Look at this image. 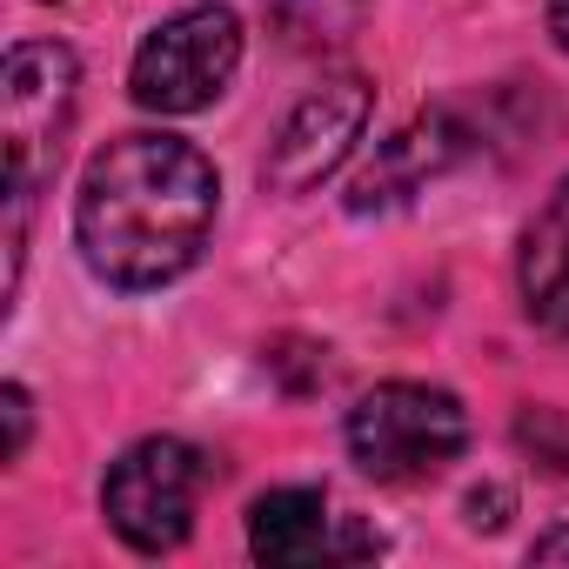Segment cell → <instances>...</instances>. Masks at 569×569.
Instances as JSON below:
<instances>
[{"mask_svg":"<svg viewBox=\"0 0 569 569\" xmlns=\"http://www.w3.org/2000/svg\"><path fill=\"white\" fill-rule=\"evenodd\" d=\"M214 208H221V181L194 141L121 134L81 174L74 241L88 268L114 289H161L201 261L214 234Z\"/></svg>","mask_w":569,"mask_h":569,"instance_id":"1","label":"cell"},{"mask_svg":"<svg viewBox=\"0 0 569 569\" xmlns=\"http://www.w3.org/2000/svg\"><path fill=\"white\" fill-rule=\"evenodd\" d=\"M469 449V409L429 382H382L349 409V456L376 482H429Z\"/></svg>","mask_w":569,"mask_h":569,"instance_id":"2","label":"cell"},{"mask_svg":"<svg viewBox=\"0 0 569 569\" xmlns=\"http://www.w3.org/2000/svg\"><path fill=\"white\" fill-rule=\"evenodd\" d=\"M81 68L54 41H21L8 54V88H0V161H8V208H34V188L61 161V134L74 121Z\"/></svg>","mask_w":569,"mask_h":569,"instance_id":"3","label":"cell"},{"mask_svg":"<svg viewBox=\"0 0 569 569\" xmlns=\"http://www.w3.org/2000/svg\"><path fill=\"white\" fill-rule=\"evenodd\" d=\"M201 489H208V456L181 436H148V442L114 456V469L101 482V509L128 549L168 556L188 542Z\"/></svg>","mask_w":569,"mask_h":569,"instance_id":"4","label":"cell"},{"mask_svg":"<svg viewBox=\"0 0 569 569\" xmlns=\"http://www.w3.org/2000/svg\"><path fill=\"white\" fill-rule=\"evenodd\" d=\"M241 68V21L221 0H194V8L168 14L128 68V88L148 114H201Z\"/></svg>","mask_w":569,"mask_h":569,"instance_id":"5","label":"cell"},{"mask_svg":"<svg viewBox=\"0 0 569 569\" xmlns=\"http://www.w3.org/2000/svg\"><path fill=\"white\" fill-rule=\"evenodd\" d=\"M369 114H376V88L362 74H342V81L309 88L289 108V121H281V134H274V148L261 161V181L274 194H309V188H322L356 154Z\"/></svg>","mask_w":569,"mask_h":569,"instance_id":"6","label":"cell"},{"mask_svg":"<svg viewBox=\"0 0 569 569\" xmlns=\"http://www.w3.org/2000/svg\"><path fill=\"white\" fill-rule=\"evenodd\" d=\"M248 549L274 569H316V562L369 556L376 542L349 516H336L322 489H268L248 509Z\"/></svg>","mask_w":569,"mask_h":569,"instance_id":"7","label":"cell"},{"mask_svg":"<svg viewBox=\"0 0 569 569\" xmlns=\"http://www.w3.org/2000/svg\"><path fill=\"white\" fill-rule=\"evenodd\" d=\"M522 309L536 329L569 336V181L542 201V214L522 234Z\"/></svg>","mask_w":569,"mask_h":569,"instance_id":"8","label":"cell"},{"mask_svg":"<svg viewBox=\"0 0 569 569\" xmlns=\"http://www.w3.org/2000/svg\"><path fill=\"white\" fill-rule=\"evenodd\" d=\"M456 154V134H449V121L442 114H429V121H416V128H402L396 141H382V154L369 161V174L356 181V194H349V208L356 214H369V208H389V201H409L442 161Z\"/></svg>","mask_w":569,"mask_h":569,"instance_id":"9","label":"cell"},{"mask_svg":"<svg viewBox=\"0 0 569 569\" xmlns=\"http://www.w3.org/2000/svg\"><path fill=\"white\" fill-rule=\"evenodd\" d=\"M0 409H8V449H0V456H21L28 449V389L21 382H8V389H0Z\"/></svg>","mask_w":569,"mask_h":569,"instance_id":"10","label":"cell"},{"mask_svg":"<svg viewBox=\"0 0 569 569\" xmlns=\"http://www.w3.org/2000/svg\"><path fill=\"white\" fill-rule=\"evenodd\" d=\"M536 562H569V529H549V536L536 542Z\"/></svg>","mask_w":569,"mask_h":569,"instance_id":"11","label":"cell"},{"mask_svg":"<svg viewBox=\"0 0 569 569\" xmlns=\"http://www.w3.org/2000/svg\"><path fill=\"white\" fill-rule=\"evenodd\" d=\"M549 34H556V48L569 54V0H549Z\"/></svg>","mask_w":569,"mask_h":569,"instance_id":"12","label":"cell"}]
</instances>
